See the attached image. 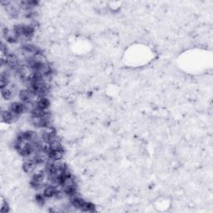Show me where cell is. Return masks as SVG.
I'll return each instance as SVG.
<instances>
[{"label": "cell", "mask_w": 213, "mask_h": 213, "mask_svg": "<svg viewBox=\"0 0 213 213\" xmlns=\"http://www.w3.org/2000/svg\"><path fill=\"white\" fill-rule=\"evenodd\" d=\"M9 110L13 112V113L19 114V115H21L22 113L26 112L24 103H18V102H14L13 103H11L9 106Z\"/></svg>", "instance_id": "cell-1"}, {"label": "cell", "mask_w": 213, "mask_h": 213, "mask_svg": "<svg viewBox=\"0 0 213 213\" xmlns=\"http://www.w3.org/2000/svg\"><path fill=\"white\" fill-rule=\"evenodd\" d=\"M36 168H37V164H36L35 161L25 160L24 162H23V169L26 173H32V172H34Z\"/></svg>", "instance_id": "cell-2"}, {"label": "cell", "mask_w": 213, "mask_h": 213, "mask_svg": "<svg viewBox=\"0 0 213 213\" xmlns=\"http://www.w3.org/2000/svg\"><path fill=\"white\" fill-rule=\"evenodd\" d=\"M57 193V189L55 187L47 185L44 187V189L42 191V194L44 195V197L46 198H52V197H55Z\"/></svg>", "instance_id": "cell-3"}, {"label": "cell", "mask_w": 213, "mask_h": 213, "mask_svg": "<svg viewBox=\"0 0 213 213\" xmlns=\"http://www.w3.org/2000/svg\"><path fill=\"white\" fill-rule=\"evenodd\" d=\"M49 106H50V103L47 97H40L39 100L36 102V106L42 110H48Z\"/></svg>", "instance_id": "cell-4"}, {"label": "cell", "mask_w": 213, "mask_h": 213, "mask_svg": "<svg viewBox=\"0 0 213 213\" xmlns=\"http://www.w3.org/2000/svg\"><path fill=\"white\" fill-rule=\"evenodd\" d=\"M1 93H2L3 98H4L5 100H9L13 96V92L10 90L8 87L1 88Z\"/></svg>", "instance_id": "cell-5"}, {"label": "cell", "mask_w": 213, "mask_h": 213, "mask_svg": "<svg viewBox=\"0 0 213 213\" xmlns=\"http://www.w3.org/2000/svg\"><path fill=\"white\" fill-rule=\"evenodd\" d=\"M50 144V149L51 151H59V150H63V147H62L60 141L58 139H56L54 141H52V142L49 143Z\"/></svg>", "instance_id": "cell-6"}, {"label": "cell", "mask_w": 213, "mask_h": 213, "mask_svg": "<svg viewBox=\"0 0 213 213\" xmlns=\"http://www.w3.org/2000/svg\"><path fill=\"white\" fill-rule=\"evenodd\" d=\"M45 198L46 197H44V195L43 194H37L35 197V200L36 201H37V203L39 204V205H40V206H42L43 204L45 203Z\"/></svg>", "instance_id": "cell-7"}, {"label": "cell", "mask_w": 213, "mask_h": 213, "mask_svg": "<svg viewBox=\"0 0 213 213\" xmlns=\"http://www.w3.org/2000/svg\"><path fill=\"white\" fill-rule=\"evenodd\" d=\"M82 211H94L95 207H94L93 204L90 203V202H85Z\"/></svg>", "instance_id": "cell-8"}, {"label": "cell", "mask_w": 213, "mask_h": 213, "mask_svg": "<svg viewBox=\"0 0 213 213\" xmlns=\"http://www.w3.org/2000/svg\"><path fill=\"white\" fill-rule=\"evenodd\" d=\"M9 211V208H8V205L6 201H4L3 200H2V204H1V213H7L8 211Z\"/></svg>", "instance_id": "cell-9"}]
</instances>
